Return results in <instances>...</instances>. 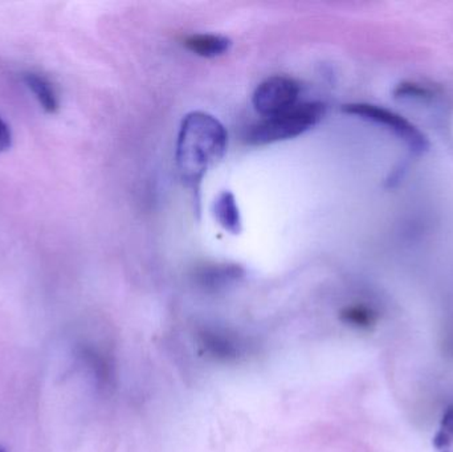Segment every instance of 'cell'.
<instances>
[{
  "label": "cell",
  "instance_id": "cell-1",
  "mask_svg": "<svg viewBox=\"0 0 453 452\" xmlns=\"http://www.w3.org/2000/svg\"><path fill=\"white\" fill-rule=\"evenodd\" d=\"M226 142V127L217 117L204 111H193L183 119L175 158L180 180L193 191L198 204L202 180L225 157Z\"/></svg>",
  "mask_w": 453,
  "mask_h": 452
},
{
  "label": "cell",
  "instance_id": "cell-2",
  "mask_svg": "<svg viewBox=\"0 0 453 452\" xmlns=\"http://www.w3.org/2000/svg\"><path fill=\"white\" fill-rule=\"evenodd\" d=\"M326 106L319 101L297 103L289 111L264 119L247 133L250 145L263 146L298 137L324 119Z\"/></svg>",
  "mask_w": 453,
  "mask_h": 452
},
{
  "label": "cell",
  "instance_id": "cell-3",
  "mask_svg": "<svg viewBox=\"0 0 453 452\" xmlns=\"http://www.w3.org/2000/svg\"><path fill=\"white\" fill-rule=\"evenodd\" d=\"M342 111L385 127L388 132L393 133L398 140L403 141L407 148L417 156H422L430 149L427 137L414 124H411L401 114L388 111L383 106L366 103H348L343 106Z\"/></svg>",
  "mask_w": 453,
  "mask_h": 452
},
{
  "label": "cell",
  "instance_id": "cell-4",
  "mask_svg": "<svg viewBox=\"0 0 453 452\" xmlns=\"http://www.w3.org/2000/svg\"><path fill=\"white\" fill-rule=\"evenodd\" d=\"M301 88L287 76H272L257 85L252 96L256 111L264 119L277 116L297 105Z\"/></svg>",
  "mask_w": 453,
  "mask_h": 452
},
{
  "label": "cell",
  "instance_id": "cell-5",
  "mask_svg": "<svg viewBox=\"0 0 453 452\" xmlns=\"http://www.w3.org/2000/svg\"><path fill=\"white\" fill-rule=\"evenodd\" d=\"M21 79H23L27 89L34 95L35 100L45 113H58L60 109V96H58V88L50 81V77L40 73V72L28 71L24 72Z\"/></svg>",
  "mask_w": 453,
  "mask_h": 452
},
{
  "label": "cell",
  "instance_id": "cell-6",
  "mask_svg": "<svg viewBox=\"0 0 453 452\" xmlns=\"http://www.w3.org/2000/svg\"><path fill=\"white\" fill-rule=\"evenodd\" d=\"M228 37L214 34H196L186 37L185 47L201 57L214 58L225 55L231 48Z\"/></svg>",
  "mask_w": 453,
  "mask_h": 452
},
{
  "label": "cell",
  "instance_id": "cell-7",
  "mask_svg": "<svg viewBox=\"0 0 453 452\" xmlns=\"http://www.w3.org/2000/svg\"><path fill=\"white\" fill-rule=\"evenodd\" d=\"M214 215L218 223L232 235L242 233V215H240L239 206H237L234 194L229 191H223L222 194H219L214 202Z\"/></svg>",
  "mask_w": 453,
  "mask_h": 452
},
{
  "label": "cell",
  "instance_id": "cell-8",
  "mask_svg": "<svg viewBox=\"0 0 453 452\" xmlns=\"http://www.w3.org/2000/svg\"><path fill=\"white\" fill-rule=\"evenodd\" d=\"M242 270L237 265H212V267L203 268L199 273L202 281L212 286H220V284L229 283V281L237 280L242 278Z\"/></svg>",
  "mask_w": 453,
  "mask_h": 452
},
{
  "label": "cell",
  "instance_id": "cell-9",
  "mask_svg": "<svg viewBox=\"0 0 453 452\" xmlns=\"http://www.w3.org/2000/svg\"><path fill=\"white\" fill-rule=\"evenodd\" d=\"M439 452H453V405L444 414L441 430L435 438Z\"/></svg>",
  "mask_w": 453,
  "mask_h": 452
},
{
  "label": "cell",
  "instance_id": "cell-10",
  "mask_svg": "<svg viewBox=\"0 0 453 452\" xmlns=\"http://www.w3.org/2000/svg\"><path fill=\"white\" fill-rule=\"evenodd\" d=\"M395 97L402 98H431L435 95V90L428 88L427 85L418 84V82H402L394 90Z\"/></svg>",
  "mask_w": 453,
  "mask_h": 452
},
{
  "label": "cell",
  "instance_id": "cell-11",
  "mask_svg": "<svg viewBox=\"0 0 453 452\" xmlns=\"http://www.w3.org/2000/svg\"><path fill=\"white\" fill-rule=\"evenodd\" d=\"M346 318L350 323L358 326H369L374 323L375 315L366 307H351L346 310Z\"/></svg>",
  "mask_w": 453,
  "mask_h": 452
},
{
  "label": "cell",
  "instance_id": "cell-12",
  "mask_svg": "<svg viewBox=\"0 0 453 452\" xmlns=\"http://www.w3.org/2000/svg\"><path fill=\"white\" fill-rule=\"evenodd\" d=\"M12 146V132L7 122L0 117V154L10 150Z\"/></svg>",
  "mask_w": 453,
  "mask_h": 452
},
{
  "label": "cell",
  "instance_id": "cell-13",
  "mask_svg": "<svg viewBox=\"0 0 453 452\" xmlns=\"http://www.w3.org/2000/svg\"><path fill=\"white\" fill-rule=\"evenodd\" d=\"M0 452H8L3 446H0Z\"/></svg>",
  "mask_w": 453,
  "mask_h": 452
}]
</instances>
